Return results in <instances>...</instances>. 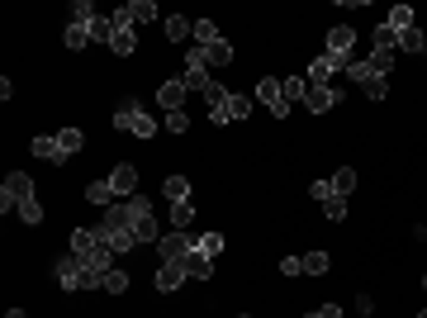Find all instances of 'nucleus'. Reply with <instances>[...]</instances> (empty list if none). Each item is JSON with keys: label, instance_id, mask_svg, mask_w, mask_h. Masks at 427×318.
Returning a JSON list of instances; mask_svg holds the SVG:
<instances>
[{"label": "nucleus", "instance_id": "nucleus-11", "mask_svg": "<svg viewBox=\"0 0 427 318\" xmlns=\"http://www.w3.org/2000/svg\"><path fill=\"white\" fill-rule=\"evenodd\" d=\"M186 266H181V262H161L157 266V290L161 294H171V290H181V285H186Z\"/></svg>", "mask_w": 427, "mask_h": 318}, {"label": "nucleus", "instance_id": "nucleus-37", "mask_svg": "<svg viewBox=\"0 0 427 318\" xmlns=\"http://www.w3.org/2000/svg\"><path fill=\"white\" fill-rule=\"evenodd\" d=\"M166 133H190V114H186V109H171V114H166Z\"/></svg>", "mask_w": 427, "mask_h": 318}, {"label": "nucleus", "instance_id": "nucleus-2", "mask_svg": "<svg viewBox=\"0 0 427 318\" xmlns=\"http://www.w3.org/2000/svg\"><path fill=\"white\" fill-rule=\"evenodd\" d=\"M53 276H57V285H62V290H95V285H100V280L86 271V262H81L76 252H62V257H57V262H53Z\"/></svg>", "mask_w": 427, "mask_h": 318}, {"label": "nucleus", "instance_id": "nucleus-46", "mask_svg": "<svg viewBox=\"0 0 427 318\" xmlns=\"http://www.w3.org/2000/svg\"><path fill=\"white\" fill-rule=\"evenodd\" d=\"M5 318H29V314H24V309H10V314H5Z\"/></svg>", "mask_w": 427, "mask_h": 318}, {"label": "nucleus", "instance_id": "nucleus-17", "mask_svg": "<svg viewBox=\"0 0 427 318\" xmlns=\"http://www.w3.org/2000/svg\"><path fill=\"white\" fill-rule=\"evenodd\" d=\"M181 266H186V276H190V280H209V276H214V262L200 252V247H195V252H190Z\"/></svg>", "mask_w": 427, "mask_h": 318}, {"label": "nucleus", "instance_id": "nucleus-14", "mask_svg": "<svg viewBox=\"0 0 427 318\" xmlns=\"http://www.w3.org/2000/svg\"><path fill=\"white\" fill-rule=\"evenodd\" d=\"M337 100H342V91H333V86H308V95H304V105L313 109V114H328Z\"/></svg>", "mask_w": 427, "mask_h": 318}, {"label": "nucleus", "instance_id": "nucleus-3", "mask_svg": "<svg viewBox=\"0 0 427 318\" xmlns=\"http://www.w3.org/2000/svg\"><path fill=\"white\" fill-rule=\"evenodd\" d=\"M114 129L134 133V138H152V133H157V119H152V114H147L143 105H134V100H124V105L114 109Z\"/></svg>", "mask_w": 427, "mask_h": 318}, {"label": "nucleus", "instance_id": "nucleus-18", "mask_svg": "<svg viewBox=\"0 0 427 318\" xmlns=\"http://www.w3.org/2000/svg\"><path fill=\"white\" fill-rule=\"evenodd\" d=\"M34 157H43V162H67V157H62V143H57V133L34 138Z\"/></svg>", "mask_w": 427, "mask_h": 318}, {"label": "nucleus", "instance_id": "nucleus-7", "mask_svg": "<svg viewBox=\"0 0 427 318\" xmlns=\"http://www.w3.org/2000/svg\"><path fill=\"white\" fill-rule=\"evenodd\" d=\"M247 114H252V100H247V95H233V91H228V100H223V105H214L209 109V124H228V119H247Z\"/></svg>", "mask_w": 427, "mask_h": 318}, {"label": "nucleus", "instance_id": "nucleus-5", "mask_svg": "<svg viewBox=\"0 0 427 318\" xmlns=\"http://www.w3.org/2000/svg\"><path fill=\"white\" fill-rule=\"evenodd\" d=\"M347 71H351V81H356V86H361L366 95H371V100H385V95H389V81L380 76V71H375L371 62H351Z\"/></svg>", "mask_w": 427, "mask_h": 318}, {"label": "nucleus", "instance_id": "nucleus-13", "mask_svg": "<svg viewBox=\"0 0 427 318\" xmlns=\"http://www.w3.org/2000/svg\"><path fill=\"white\" fill-rule=\"evenodd\" d=\"M181 81H186V86H190V91H200L204 95V86H209V66H204L200 62V53H186V76H181Z\"/></svg>", "mask_w": 427, "mask_h": 318}, {"label": "nucleus", "instance_id": "nucleus-31", "mask_svg": "<svg viewBox=\"0 0 427 318\" xmlns=\"http://www.w3.org/2000/svg\"><path fill=\"white\" fill-rule=\"evenodd\" d=\"M195 247H200V252H204V257H209V262H214V257L223 252V233H204V238L195 242Z\"/></svg>", "mask_w": 427, "mask_h": 318}, {"label": "nucleus", "instance_id": "nucleus-38", "mask_svg": "<svg viewBox=\"0 0 427 318\" xmlns=\"http://www.w3.org/2000/svg\"><path fill=\"white\" fill-rule=\"evenodd\" d=\"M71 24H95V10H91V0H76V5H71Z\"/></svg>", "mask_w": 427, "mask_h": 318}, {"label": "nucleus", "instance_id": "nucleus-36", "mask_svg": "<svg viewBox=\"0 0 427 318\" xmlns=\"http://www.w3.org/2000/svg\"><path fill=\"white\" fill-rule=\"evenodd\" d=\"M399 48H408V53H427V39L418 34V29H408V34H399Z\"/></svg>", "mask_w": 427, "mask_h": 318}, {"label": "nucleus", "instance_id": "nucleus-35", "mask_svg": "<svg viewBox=\"0 0 427 318\" xmlns=\"http://www.w3.org/2000/svg\"><path fill=\"white\" fill-rule=\"evenodd\" d=\"M323 214H328V219H333V224H342V219H347V199H342V195L323 199Z\"/></svg>", "mask_w": 427, "mask_h": 318}, {"label": "nucleus", "instance_id": "nucleus-8", "mask_svg": "<svg viewBox=\"0 0 427 318\" xmlns=\"http://www.w3.org/2000/svg\"><path fill=\"white\" fill-rule=\"evenodd\" d=\"M195 242L200 238H190V233H166V238H157V247H161V262H186L190 252H195Z\"/></svg>", "mask_w": 427, "mask_h": 318}, {"label": "nucleus", "instance_id": "nucleus-34", "mask_svg": "<svg viewBox=\"0 0 427 318\" xmlns=\"http://www.w3.org/2000/svg\"><path fill=\"white\" fill-rule=\"evenodd\" d=\"M190 219H195V204H190V199H186V204H171V224L181 228V233L190 228Z\"/></svg>", "mask_w": 427, "mask_h": 318}, {"label": "nucleus", "instance_id": "nucleus-41", "mask_svg": "<svg viewBox=\"0 0 427 318\" xmlns=\"http://www.w3.org/2000/svg\"><path fill=\"white\" fill-rule=\"evenodd\" d=\"M19 219H24V224H43V204H39V199H29L24 209H19Z\"/></svg>", "mask_w": 427, "mask_h": 318}, {"label": "nucleus", "instance_id": "nucleus-10", "mask_svg": "<svg viewBox=\"0 0 427 318\" xmlns=\"http://www.w3.org/2000/svg\"><path fill=\"white\" fill-rule=\"evenodd\" d=\"M109 190H114V199H129V195H138V167L119 162V167L109 172Z\"/></svg>", "mask_w": 427, "mask_h": 318}, {"label": "nucleus", "instance_id": "nucleus-23", "mask_svg": "<svg viewBox=\"0 0 427 318\" xmlns=\"http://www.w3.org/2000/svg\"><path fill=\"white\" fill-rule=\"evenodd\" d=\"M62 43H67L71 53H81V48L91 43V24H67V34H62Z\"/></svg>", "mask_w": 427, "mask_h": 318}, {"label": "nucleus", "instance_id": "nucleus-22", "mask_svg": "<svg viewBox=\"0 0 427 318\" xmlns=\"http://www.w3.org/2000/svg\"><path fill=\"white\" fill-rule=\"evenodd\" d=\"M190 34H195V24H190L186 14H171V19H166V39L171 43H186Z\"/></svg>", "mask_w": 427, "mask_h": 318}, {"label": "nucleus", "instance_id": "nucleus-24", "mask_svg": "<svg viewBox=\"0 0 427 318\" xmlns=\"http://www.w3.org/2000/svg\"><path fill=\"white\" fill-rule=\"evenodd\" d=\"M328 76H333V62H328V57H313V66L304 71L308 86H328Z\"/></svg>", "mask_w": 427, "mask_h": 318}, {"label": "nucleus", "instance_id": "nucleus-20", "mask_svg": "<svg viewBox=\"0 0 427 318\" xmlns=\"http://www.w3.org/2000/svg\"><path fill=\"white\" fill-rule=\"evenodd\" d=\"M119 10L129 14L134 24H147V19H157V5H152V0H129V5H119Z\"/></svg>", "mask_w": 427, "mask_h": 318}, {"label": "nucleus", "instance_id": "nucleus-43", "mask_svg": "<svg viewBox=\"0 0 427 318\" xmlns=\"http://www.w3.org/2000/svg\"><path fill=\"white\" fill-rule=\"evenodd\" d=\"M281 276H304V257H285V262H281Z\"/></svg>", "mask_w": 427, "mask_h": 318}, {"label": "nucleus", "instance_id": "nucleus-12", "mask_svg": "<svg viewBox=\"0 0 427 318\" xmlns=\"http://www.w3.org/2000/svg\"><path fill=\"white\" fill-rule=\"evenodd\" d=\"M186 81H161L157 86V100H161V109H166V114H171V109H186Z\"/></svg>", "mask_w": 427, "mask_h": 318}, {"label": "nucleus", "instance_id": "nucleus-19", "mask_svg": "<svg viewBox=\"0 0 427 318\" xmlns=\"http://www.w3.org/2000/svg\"><path fill=\"white\" fill-rule=\"evenodd\" d=\"M161 195L171 199V204H186V199H190V181H186V176H166V181H161Z\"/></svg>", "mask_w": 427, "mask_h": 318}, {"label": "nucleus", "instance_id": "nucleus-47", "mask_svg": "<svg viewBox=\"0 0 427 318\" xmlns=\"http://www.w3.org/2000/svg\"><path fill=\"white\" fill-rule=\"evenodd\" d=\"M423 285H427V276H423Z\"/></svg>", "mask_w": 427, "mask_h": 318}, {"label": "nucleus", "instance_id": "nucleus-6", "mask_svg": "<svg viewBox=\"0 0 427 318\" xmlns=\"http://www.w3.org/2000/svg\"><path fill=\"white\" fill-rule=\"evenodd\" d=\"M109 53H119V57H129V53H138V34H134V19L129 14H114V34H109Z\"/></svg>", "mask_w": 427, "mask_h": 318}, {"label": "nucleus", "instance_id": "nucleus-29", "mask_svg": "<svg viewBox=\"0 0 427 318\" xmlns=\"http://www.w3.org/2000/svg\"><path fill=\"white\" fill-rule=\"evenodd\" d=\"M328 266H333V257H328V252H308L304 257V276H323Z\"/></svg>", "mask_w": 427, "mask_h": 318}, {"label": "nucleus", "instance_id": "nucleus-48", "mask_svg": "<svg viewBox=\"0 0 427 318\" xmlns=\"http://www.w3.org/2000/svg\"><path fill=\"white\" fill-rule=\"evenodd\" d=\"M238 318H242V314H238Z\"/></svg>", "mask_w": 427, "mask_h": 318}, {"label": "nucleus", "instance_id": "nucleus-15", "mask_svg": "<svg viewBox=\"0 0 427 318\" xmlns=\"http://www.w3.org/2000/svg\"><path fill=\"white\" fill-rule=\"evenodd\" d=\"M351 43H356V29L347 24L328 29V57H351Z\"/></svg>", "mask_w": 427, "mask_h": 318}, {"label": "nucleus", "instance_id": "nucleus-25", "mask_svg": "<svg viewBox=\"0 0 427 318\" xmlns=\"http://www.w3.org/2000/svg\"><path fill=\"white\" fill-rule=\"evenodd\" d=\"M57 143H62V157H71V152H81L86 133H81V129H57Z\"/></svg>", "mask_w": 427, "mask_h": 318}, {"label": "nucleus", "instance_id": "nucleus-40", "mask_svg": "<svg viewBox=\"0 0 427 318\" xmlns=\"http://www.w3.org/2000/svg\"><path fill=\"white\" fill-rule=\"evenodd\" d=\"M204 100H209V109H214V105H223V100H228V86L209 81V86H204Z\"/></svg>", "mask_w": 427, "mask_h": 318}, {"label": "nucleus", "instance_id": "nucleus-44", "mask_svg": "<svg viewBox=\"0 0 427 318\" xmlns=\"http://www.w3.org/2000/svg\"><path fill=\"white\" fill-rule=\"evenodd\" d=\"M308 195H313V199H333L337 190H333V181H313V186H308Z\"/></svg>", "mask_w": 427, "mask_h": 318}, {"label": "nucleus", "instance_id": "nucleus-30", "mask_svg": "<svg viewBox=\"0 0 427 318\" xmlns=\"http://www.w3.org/2000/svg\"><path fill=\"white\" fill-rule=\"evenodd\" d=\"M375 48H380V53H394V48H399V34H394L389 24H380L375 29Z\"/></svg>", "mask_w": 427, "mask_h": 318}, {"label": "nucleus", "instance_id": "nucleus-45", "mask_svg": "<svg viewBox=\"0 0 427 318\" xmlns=\"http://www.w3.org/2000/svg\"><path fill=\"white\" fill-rule=\"evenodd\" d=\"M308 318H342V309H337V304H323V309H313Z\"/></svg>", "mask_w": 427, "mask_h": 318}, {"label": "nucleus", "instance_id": "nucleus-21", "mask_svg": "<svg viewBox=\"0 0 427 318\" xmlns=\"http://www.w3.org/2000/svg\"><path fill=\"white\" fill-rule=\"evenodd\" d=\"M190 39H195V48H209V43H218L223 34H218L214 19H195V34H190Z\"/></svg>", "mask_w": 427, "mask_h": 318}, {"label": "nucleus", "instance_id": "nucleus-9", "mask_svg": "<svg viewBox=\"0 0 427 318\" xmlns=\"http://www.w3.org/2000/svg\"><path fill=\"white\" fill-rule=\"evenodd\" d=\"M256 100H261V105H266L271 114H276V119H281L285 109H290V100H285V86H281L276 76H266L261 86H256Z\"/></svg>", "mask_w": 427, "mask_h": 318}, {"label": "nucleus", "instance_id": "nucleus-33", "mask_svg": "<svg viewBox=\"0 0 427 318\" xmlns=\"http://www.w3.org/2000/svg\"><path fill=\"white\" fill-rule=\"evenodd\" d=\"M281 86H285V100H304V95H308V81L304 76H285Z\"/></svg>", "mask_w": 427, "mask_h": 318}, {"label": "nucleus", "instance_id": "nucleus-42", "mask_svg": "<svg viewBox=\"0 0 427 318\" xmlns=\"http://www.w3.org/2000/svg\"><path fill=\"white\" fill-rule=\"evenodd\" d=\"M109 34H114V19H95V24H91V39L109 43Z\"/></svg>", "mask_w": 427, "mask_h": 318}, {"label": "nucleus", "instance_id": "nucleus-16", "mask_svg": "<svg viewBox=\"0 0 427 318\" xmlns=\"http://www.w3.org/2000/svg\"><path fill=\"white\" fill-rule=\"evenodd\" d=\"M195 53H200L204 66H228V62H233V48H228V39L209 43V48H195Z\"/></svg>", "mask_w": 427, "mask_h": 318}, {"label": "nucleus", "instance_id": "nucleus-4", "mask_svg": "<svg viewBox=\"0 0 427 318\" xmlns=\"http://www.w3.org/2000/svg\"><path fill=\"white\" fill-rule=\"evenodd\" d=\"M29 199H34V176L29 172H10L5 176V186H0V209H24Z\"/></svg>", "mask_w": 427, "mask_h": 318}, {"label": "nucleus", "instance_id": "nucleus-39", "mask_svg": "<svg viewBox=\"0 0 427 318\" xmlns=\"http://www.w3.org/2000/svg\"><path fill=\"white\" fill-rule=\"evenodd\" d=\"M366 62H371L375 71H380V76H389V66H394V53H380V48H375V53L366 57Z\"/></svg>", "mask_w": 427, "mask_h": 318}, {"label": "nucleus", "instance_id": "nucleus-32", "mask_svg": "<svg viewBox=\"0 0 427 318\" xmlns=\"http://www.w3.org/2000/svg\"><path fill=\"white\" fill-rule=\"evenodd\" d=\"M100 285H105L109 294H124V290H129V276H124L119 266H114V271H105V280H100Z\"/></svg>", "mask_w": 427, "mask_h": 318}, {"label": "nucleus", "instance_id": "nucleus-1", "mask_svg": "<svg viewBox=\"0 0 427 318\" xmlns=\"http://www.w3.org/2000/svg\"><path fill=\"white\" fill-rule=\"evenodd\" d=\"M71 252L86 262V271H91L95 280H105V271H114V252L100 242L95 228H76V233H71Z\"/></svg>", "mask_w": 427, "mask_h": 318}, {"label": "nucleus", "instance_id": "nucleus-28", "mask_svg": "<svg viewBox=\"0 0 427 318\" xmlns=\"http://www.w3.org/2000/svg\"><path fill=\"white\" fill-rule=\"evenodd\" d=\"M333 190H337V195H342V199H347L351 190H356V172H351V167H342V172L333 176Z\"/></svg>", "mask_w": 427, "mask_h": 318}, {"label": "nucleus", "instance_id": "nucleus-27", "mask_svg": "<svg viewBox=\"0 0 427 318\" xmlns=\"http://www.w3.org/2000/svg\"><path fill=\"white\" fill-rule=\"evenodd\" d=\"M86 199H91V204H114V190H109V181H95V186H86Z\"/></svg>", "mask_w": 427, "mask_h": 318}, {"label": "nucleus", "instance_id": "nucleus-26", "mask_svg": "<svg viewBox=\"0 0 427 318\" xmlns=\"http://www.w3.org/2000/svg\"><path fill=\"white\" fill-rule=\"evenodd\" d=\"M389 29H394V34H408V29H413V10H408V5H394V10H389Z\"/></svg>", "mask_w": 427, "mask_h": 318}]
</instances>
